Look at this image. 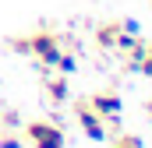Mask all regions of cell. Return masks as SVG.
I'll return each instance as SVG.
<instances>
[{
  "mask_svg": "<svg viewBox=\"0 0 152 148\" xmlns=\"http://www.w3.org/2000/svg\"><path fill=\"white\" fill-rule=\"evenodd\" d=\"M14 49L32 53V57H39V60L46 64V67H53V64H57V53H60V39L53 36V32H39V36H32V39H18Z\"/></svg>",
  "mask_w": 152,
  "mask_h": 148,
  "instance_id": "1",
  "label": "cell"
},
{
  "mask_svg": "<svg viewBox=\"0 0 152 148\" xmlns=\"http://www.w3.org/2000/svg\"><path fill=\"white\" fill-rule=\"evenodd\" d=\"M25 134L36 141V148H64V131H60L57 123H42V120H36V123L25 127Z\"/></svg>",
  "mask_w": 152,
  "mask_h": 148,
  "instance_id": "2",
  "label": "cell"
},
{
  "mask_svg": "<svg viewBox=\"0 0 152 148\" xmlns=\"http://www.w3.org/2000/svg\"><path fill=\"white\" fill-rule=\"evenodd\" d=\"M78 123H81V131L88 134V141H103L106 138V123H103V116L92 110V106H78Z\"/></svg>",
  "mask_w": 152,
  "mask_h": 148,
  "instance_id": "3",
  "label": "cell"
},
{
  "mask_svg": "<svg viewBox=\"0 0 152 148\" xmlns=\"http://www.w3.org/2000/svg\"><path fill=\"white\" fill-rule=\"evenodd\" d=\"M88 106L99 113V116H120V95H113V92H99V95L88 99Z\"/></svg>",
  "mask_w": 152,
  "mask_h": 148,
  "instance_id": "4",
  "label": "cell"
},
{
  "mask_svg": "<svg viewBox=\"0 0 152 148\" xmlns=\"http://www.w3.org/2000/svg\"><path fill=\"white\" fill-rule=\"evenodd\" d=\"M46 95H50V102H57V106H60V102H67V99H71V88H67V81H64V78H50V81H46Z\"/></svg>",
  "mask_w": 152,
  "mask_h": 148,
  "instance_id": "5",
  "label": "cell"
},
{
  "mask_svg": "<svg viewBox=\"0 0 152 148\" xmlns=\"http://www.w3.org/2000/svg\"><path fill=\"white\" fill-rule=\"evenodd\" d=\"M117 32H120V25L106 21V25H99V32H96V42H99L103 49H113V39H117Z\"/></svg>",
  "mask_w": 152,
  "mask_h": 148,
  "instance_id": "6",
  "label": "cell"
},
{
  "mask_svg": "<svg viewBox=\"0 0 152 148\" xmlns=\"http://www.w3.org/2000/svg\"><path fill=\"white\" fill-rule=\"evenodd\" d=\"M53 67H57L60 74H75L78 71V60L71 57V53H57V64H53Z\"/></svg>",
  "mask_w": 152,
  "mask_h": 148,
  "instance_id": "7",
  "label": "cell"
},
{
  "mask_svg": "<svg viewBox=\"0 0 152 148\" xmlns=\"http://www.w3.org/2000/svg\"><path fill=\"white\" fill-rule=\"evenodd\" d=\"M138 42V36H131V32H117L113 39V49H120V53H131V46Z\"/></svg>",
  "mask_w": 152,
  "mask_h": 148,
  "instance_id": "8",
  "label": "cell"
},
{
  "mask_svg": "<svg viewBox=\"0 0 152 148\" xmlns=\"http://www.w3.org/2000/svg\"><path fill=\"white\" fill-rule=\"evenodd\" d=\"M0 120H4V127H7V131H14V127H21V116H18V113H0Z\"/></svg>",
  "mask_w": 152,
  "mask_h": 148,
  "instance_id": "9",
  "label": "cell"
},
{
  "mask_svg": "<svg viewBox=\"0 0 152 148\" xmlns=\"http://www.w3.org/2000/svg\"><path fill=\"white\" fill-rule=\"evenodd\" d=\"M0 148H21V138L18 134H4L0 138Z\"/></svg>",
  "mask_w": 152,
  "mask_h": 148,
  "instance_id": "10",
  "label": "cell"
},
{
  "mask_svg": "<svg viewBox=\"0 0 152 148\" xmlns=\"http://www.w3.org/2000/svg\"><path fill=\"white\" fill-rule=\"evenodd\" d=\"M120 32H131V36H142V28H138V21H134V18H127V21L120 25Z\"/></svg>",
  "mask_w": 152,
  "mask_h": 148,
  "instance_id": "11",
  "label": "cell"
},
{
  "mask_svg": "<svg viewBox=\"0 0 152 148\" xmlns=\"http://www.w3.org/2000/svg\"><path fill=\"white\" fill-rule=\"evenodd\" d=\"M113 148H127V145H124V141H117V145H113Z\"/></svg>",
  "mask_w": 152,
  "mask_h": 148,
  "instance_id": "12",
  "label": "cell"
},
{
  "mask_svg": "<svg viewBox=\"0 0 152 148\" xmlns=\"http://www.w3.org/2000/svg\"><path fill=\"white\" fill-rule=\"evenodd\" d=\"M145 110H149V116H152V99H149V106H145Z\"/></svg>",
  "mask_w": 152,
  "mask_h": 148,
  "instance_id": "13",
  "label": "cell"
},
{
  "mask_svg": "<svg viewBox=\"0 0 152 148\" xmlns=\"http://www.w3.org/2000/svg\"><path fill=\"white\" fill-rule=\"evenodd\" d=\"M149 53H152V46H149Z\"/></svg>",
  "mask_w": 152,
  "mask_h": 148,
  "instance_id": "14",
  "label": "cell"
}]
</instances>
